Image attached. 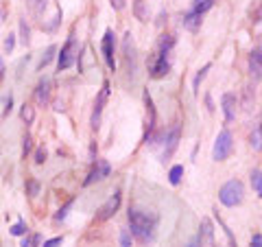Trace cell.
I'll list each match as a JSON object with an SVG mask.
<instances>
[{"mask_svg": "<svg viewBox=\"0 0 262 247\" xmlns=\"http://www.w3.org/2000/svg\"><path fill=\"white\" fill-rule=\"evenodd\" d=\"M129 225H131V234L140 241V243H151L155 239V232H158V214L155 212H144L138 208H129Z\"/></svg>", "mask_w": 262, "mask_h": 247, "instance_id": "cell-1", "label": "cell"}, {"mask_svg": "<svg viewBox=\"0 0 262 247\" xmlns=\"http://www.w3.org/2000/svg\"><path fill=\"white\" fill-rule=\"evenodd\" d=\"M221 105H223L225 120H228V123H231V120L236 118V112H238V99H236L231 92H225L223 99H221Z\"/></svg>", "mask_w": 262, "mask_h": 247, "instance_id": "cell-11", "label": "cell"}, {"mask_svg": "<svg viewBox=\"0 0 262 247\" xmlns=\"http://www.w3.org/2000/svg\"><path fill=\"white\" fill-rule=\"evenodd\" d=\"M109 173H112V166H109V162H107V160H97V166H94V169H92V173L88 175V179H85L83 184H85V186H90V184H92V181L105 179Z\"/></svg>", "mask_w": 262, "mask_h": 247, "instance_id": "cell-10", "label": "cell"}, {"mask_svg": "<svg viewBox=\"0 0 262 247\" xmlns=\"http://www.w3.org/2000/svg\"><path fill=\"white\" fill-rule=\"evenodd\" d=\"M125 2H127V0H109V4H112L116 11H123V9H125Z\"/></svg>", "mask_w": 262, "mask_h": 247, "instance_id": "cell-35", "label": "cell"}, {"mask_svg": "<svg viewBox=\"0 0 262 247\" xmlns=\"http://www.w3.org/2000/svg\"><path fill=\"white\" fill-rule=\"evenodd\" d=\"M29 39H31V29H29V24H27V20H20V42L27 46L29 44Z\"/></svg>", "mask_w": 262, "mask_h": 247, "instance_id": "cell-23", "label": "cell"}, {"mask_svg": "<svg viewBox=\"0 0 262 247\" xmlns=\"http://www.w3.org/2000/svg\"><path fill=\"white\" fill-rule=\"evenodd\" d=\"M107 94H109V83L105 81L103 90H100V94L97 99V105H94V112H92V129H98V125H100V112H103V105L107 101Z\"/></svg>", "mask_w": 262, "mask_h": 247, "instance_id": "cell-12", "label": "cell"}, {"mask_svg": "<svg viewBox=\"0 0 262 247\" xmlns=\"http://www.w3.org/2000/svg\"><path fill=\"white\" fill-rule=\"evenodd\" d=\"M214 2H216V0H193V7H190V11L203 18V13H208L210 9L214 7Z\"/></svg>", "mask_w": 262, "mask_h": 247, "instance_id": "cell-15", "label": "cell"}, {"mask_svg": "<svg viewBox=\"0 0 262 247\" xmlns=\"http://www.w3.org/2000/svg\"><path fill=\"white\" fill-rule=\"evenodd\" d=\"M179 138H181V129H179V125H175V127L170 129V132L166 134V138H164V149H162V153H160V160H162V162H166V160L177 151Z\"/></svg>", "mask_w": 262, "mask_h": 247, "instance_id": "cell-7", "label": "cell"}, {"mask_svg": "<svg viewBox=\"0 0 262 247\" xmlns=\"http://www.w3.org/2000/svg\"><path fill=\"white\" fill-rule=\"evenodd\" d=\"M44 160H46V151L39 147L37 151H35V164H44Z\"/></svg>", "mask_w": 262, "mask_h": 247, "instance_id": "cell-34", "label": "cell"}, {"mask_svg": "<svg viewBox=\"0 0 262 247\" xmlns=\"http://www.w3.org/2000/svg\"><path fill=\"white\" fill-rule=\"evenodd\" d=\"M231 151H234V138H231L229 129H223V132H219V136L214 140L212 158L216 162H223V160H228L231 155Z\"/></svg>", "mask_w": 262, "mask_h": 247, "instance_id": "cell-4", "label": "cell"}, {"mask_svg": "<svg viewBox=\"0 0 262 247\" xmlns=\"http://www.w3.org/2000/svg\"><path fill=\"white\" fill-rule=\"evenodd\" d=\"M245 197V186L240 179H229L228 184H223V188L219 190V199L223 206L228 208H234V206H240Z\"/></svg>", "mask_w": 262, "mask_h": 247, "instance_id": "cell-3", "label": "cell"}, {"mask_svg": "<svg viewBox=\"0 0 262 247\" xmlns=\"http://www.w3.org/2000/svg\"><path fill=\"white\" fill-rule=\"evenodd\" d=\"M181 177H184V166L181 164H175L173 169H170V173H168V181L173 186H177L179 181H181Z\"/></svg>", "mask_w": 262, "mask_h": 247, "instance_id": "cell-20", "label": "cell"}, {"mask_svg": "<svg viewBox=\"0 0 262 247\" xmlns=\"http://www.w3.org/2000/svg\"><path fill=\"white\" fill-rule=\"evenodd\" d=\"M120 193H114L112 197H109L107 201H105L103 206H100V210H98V221H107V219H112V216L118 212V208H120Z\"/></svg>", "mask_w": 262, "mask_h": 247, "instance_id": "cell-9", "label": "cell"}, {"mask_svg": "<svg viewBox=\"0 0 262 247\" xmlns=\"http://www.w3.org/2000/svg\"><path fill=\"white\" fill-rule=\"evenodd\" d=\"M249 72L254 77V81H260L262 79V50L254 48L249 53Z\"/></svg>", "mask_w": 262, "mask_h": 247, "instance_id": "cell-13", "label": "cell"}, {"mask_svg": "<svg viewBox=\"0 0 262 247\" xmlns=\"http://www.w3.org/2000/svg\"><path fill=\"white\" fill-rule=\"evenodd\" d=\"M11 234H13V236H22V234H27V223H24V221H18V223L11 228Z\"/></svg>", "mask_w": 262, "mask_h": 247, "instance_id": "cell-30", "label": "cell"}, {"mask_svg": "<svg viewBox=\"0 0 262 247\" xmlns=\"http://www.w3.org/2000/svg\"><path fill=\"white\" fill-rule=\"evenodd\" d=\"M77 55H79V44H77V39H74V37H68L66 46L62 48V53H59V62H57L59 70H68L74 62H77Z\"/></svg>", "mask_w": 262, "mask_h": 247, "instance_id": "cell-6", "label": "cell"}, {"mask_svg": "<svg viewBox=\"0 0 262 247\" xmlns=\"http://www.w3.org/2000/svg\"><path fill=\"white\" fill-rule=\"evenodd\" d=\"M260 132H262V125H260Z\"/></svg>", "mask_w": 262, "mask_h": 247, "instance_id": "cell-41", "label": "cell"}, {"mask_svg": "<svg viewBox=\"0 0 262 247\" xmlns=\"http://www.w3.org/2000/svg\"><path fill=\"white\" fill-rule=\"evenodd\" d=\"M208 70H210V64H205V66L201 68L199 72H196V77H195V81H193V92H195V94H199V83L205 79V74H208Z\"/></svg>", "mask_w": 262, "mask_h": 247, "instance_id": "cell-24", "label": "cell"}, {"mask_svg": "<svg viewBox=\"0 0 262 247\" xmlns=\"http://www.w3.org/2000/svg\"><path fill=\"white\" fill-rule=\"evenodd\" d=\"M0 18H2V11H0Z\"/></svg>", "mask_w": 262, "mask_h": 247, "instance_id": "cell-40", "label": "cell"}, {"mask_svg": "<svg viewBox=\"0 0 262 247\" xmlns=\"http://www.w3.org/2000/svg\"><path fill=\"white\" fill-rule=\"evenodd\" d=\"M13 46H16V35H13V33H9L7 35V37H4V53H11V50H13Z\"/></svg>", "mask_w": 262, "mask_h": 247, "instance_id": "cell-29", "label": "cell"}, {"mask_svg": "<svg viewBox=\"0 0 262 247\" xmlns=\"http://www.w3.org/2000/svg\"><path fill=\"white\" fill-rule=\"evenodd\" d=\"M62 236H55V239H50V241H46V243H44V247H57V245H62Z\"/></svg>", "mask_w": 262, "mask_h": 247, "instance_id": "cell-36", "label": "cell"}, {"mask_svg": "<svg viewBox=\"0 0 262 247\" xmlns=\"http://www.w3.org/2000/svg\"><path fill=\"white\" fill-rule=\"evenodd\" d=\"M256 22H262V4H260L258 11H256Z\"/></svg>", "mask_w": 262, "mask_h": 247, "instance_id": "cell-38", "label": "cell"}, {"mask_svg": "<svg viewBox=\"0 0 262 247\" xmlns=\"http://www.w3.org/2000/svg\"><path fill=\"white\" fill-rule=\"evenodd\" d=\"M100 48H103V57H105V64H107L109 68H116V59H114V53H116V39H114V33L112 31H105L103 35V44H100Z\"/></svg>", "mask_w": 262, "mask_h": 247, "instance_id": "cell-8", "label": "cell"}, {"mask_svg": "<svg viewBox=\"0 0 262 247\" xmlns=\"http://www.w3.org/2000/svg\"><path fill=\"white\" fill-rule=\"evenodd\" d=\"M133 11H135V18H138L140 22H147V20H149L147 0H135V4H133Z\"/></svg>", "mask_w": 262, "mask_h": 247, "instance_id": "cell-18", "label": "cell"}, {"mask_svg": "<svg viewBox=\"0 0 262 247\" xmlns=\"http://www.w3.org/2000/svg\"><path fill=\"white\" fill-rule=\"evenodd\" d=\"M22 142H24V144H22V153H24V155H29V153H31V149H33V140H31V136L27 134V136H24Z\"/></svg>", "mask_w": 262, "mask_h": 247, "instance_id": "cell-33", "label": "cell"}, {"mask_svg": "<svg viewBox=\"0 0 262 247\" xmlns=\"http://www.w3.org/2000/svg\"><path fill=\"white\" fill-rule=\"evenodd\" d=\"M72 204H74V199H70V201H68V204H66V206H64V208H62V210H59V212H57V216H55V219H57V221H64V219H66V216H68V210H70V208H72Z\"/></svg>", "mask_w": 262, "mask_h": 247, "instance_id": "cell-32", "label": "cell"}, {"mask_svg": "<svg viewBox=\"0 0 262 247\" xmlns=\"http://www.w3.org/2000/svg\"><path fill=\"white\" fill-rule=\"evenodd\" d=\"M173 48H175V37L173 35H162L158 44V50L151 57L149 64V74L153 79H162L170 72V59H173Z\"/></svg>", "mask_w": 262, "mask_h": 247, "instance_id": "cell-2", "label": "cell"}, {"mask_svg": "<svg viewBox=\"0 0 262 247\" xmlns=\"http://www.w3.org/2000/svg\"><path fill=\"white\" fill-rule=\"evenodd\" d=\"M251 186H254L256 195H258V197H262V171L260 169L251 171Z\"/></svg>", "mask_w": 262, "mask_h": 247, "instance_id": "cell-19", "label": "cell"}, {"mask_svg": "<svg viewBox=\"0 0 262 247\" xmlns=\"http://www.w3.org/2000/svg\"><path fill=\"white\" fill-rule=\"evenodd\" d=\"M39 241H42V236H39V234L24 236V241H22V245H20V247H37V245H39Z\"/></svg>", "mask_w": 262, "mask_h": 247, "instance_id": "cell-26", "label": "cell"}, {"mask_svg": "<svg viewBox=\"0 0 262 247\" xmlns=\"http://www.w3.org/2000/svg\"><path fill=\"white\" fill-rule=\"evenodd\" d=\"M120 247H131V232L120 230Z\"/></svg>", "mask_w": 262, "mask_h": 247, "instance_id": "cell-31", "label": "cell"}, {"mask_svg": "<svg viewBox=\"0 0 262 247\" xmlns=\"http://www.w3.org/2000/svg\"><path fill=\"white\" fill-rule=\"evenodd\" d=\"M181 24H184L188 31H196V29L201 27V16H196V13L188 11V13H184V20H181Z\"/></svg>", "mask_w": 262, "mask_h": 247, "instance_id": "cell-17", "label": "cell"}, {"mask_svg": "<svg viewBox=\"0 0 262 247\" xmlns=\"http://www.w3.org/2000/svg\"><path fill=\"white\" fill-rule=\"evenodd\" d=\"M55 53H57V48H55V46H48V48H46V53H44V55H42V62H39V64H37V68H39V70H42L44 66H48V64H50V62H53V57H55Z\"/></svg>", "mask_w": 262, "mask_h": 247, "instance_id": "cell-25", "label": "cell"}, {"mask_svg": "<svg viewBox=\"0 0 262 247\" xmlns=\"http://www.w3.org/2000/svg\"><path fill=\"white\" fill-rule=\"evenodd\" d=\"M251 247H262V234H254V239H251Z\"/></svg>", "mask_w": 262, "mask_h": 247, "instance_id": "cell-37", "label": "cell"}, {"mask_svg": "<svg viewBox=\"0 0 262 247\" xmlns=\"http://www.w3.org/2000/svg\"><path fill=\"white\" fill-rule=\"evenodd\" d=\"M188 247H201V243H199V239H195V241H193V243H190Z\"/></svg>", "mask_w": 262, "mask_h": 247, "instance_id": "cell-39", "label": "cell"}, {"mask_svg": "<svg viewBox=\"0 0 262 247\" xmlns=\"http://www.w3.org/2000/svg\"><path fill=\"white\" fill-rule=\"evenodd\" d=\"M144 105H147V112H149V136L153 134L155 129V120H158V116H155V107H153V99H151L149 92H144ZM147 136V138H149Z\"/></svg>", "mask_w": 262, "mask_h": 247, "instance_id": "cell-16", "label": "cell"}, {"mask_svg": "<svg viewBox=\"0 0 262 247\" xmlns=\"http://www.w3.org/2000/svg\"><path fill=\"white\" fill-rule=\"evenodd\" d=\"M20 118H22L27 125H31V123H33V118H35V109H33V105L24 103V105H22V109H20Z\"/></svg>", "mask_w": 262, "mask_h": 247, "instance_id": "cell-22", "label": "cell"}, {"mask_svg": "<svg viewBox=\"0 0 262 247\" xmlns=\"http://www.w3.org/2000/svg\"><path fill=\"white\" fill-rule=\"evenodd\" d=\"M260 44H262V39H260ZM260 50H262V48H260Z\"/></svg>", "mask_w": 262, "mask_h": 247, "instance_id": "cell-42", "label": "cell"}, {"mask_svg": "<svg viewBox=\"0 0 262 247\" xmlns=\"http://www.w3.org/2000/svg\"><path fill=\"white\" fill-rule=\"evenodd\" d=\"M123 59H125V70L133 79L135 72H138V57H135V44H133V35L131 33H127L123 37Z\"/></svg>", "mask_w": 262, "mask_h": 247, "instance_id": "cell-5", "label": "cell"}, {"mask_svg": "<svg viewBox=\"0 0 262 247\" xmlns=\"http://www.w3.org/2000/svg\"><path fill=\"white\" fill-rule=\"evenodd\" d=\"M27 4H29V9L35 13V16H42V11L46 9V4H48V0H27Z\"/></svg>", "mask_w": 262, "mask_h": 247, "instance_id": "cell-21", "label": "cell"}, {"mask_svg": "<svg viewBox=\"0 0 262 247\" xmlns=\"http://www.w3.org/2000/svg\"><path fill=\"white\" fill-rule=\"evenodd\" d=\"M39 193V181L37 179H29L27 181V195L29 197H37Z\"/></svg>", "mask_w": 262, "mask_h": 247, "instance_id": "cell-27", "label": "cell"}, {"mask_svg": "<svg viewBox=\"0 0 262 247\" xmlns=\"http://www.w3.org/2000/svg\"><path fill=\"white\" fill-rule=\"evenodd\" d=\"M249 144H251V147H254V149H262V132H260V127L256 129L254 134H251Z\"/></svg>", "mask_w": 262, "mask_h": 247, "instance_id": "cell-28", "label": "cell"}, {"mask_svg": "<svg viewBox=\"0 0 262 247\" xmlns=\"http://www.w3.org/2000/svg\"><path fill=\"white\" fill-rule=\"evenodd\" d=\"M50 99V79H42L35 88V103L37 105H46Z\"/></svg>", "mask_w": 262, "mask_h": 247, "instance_id": "cell-14", "label": "cell"}]
</instances>
